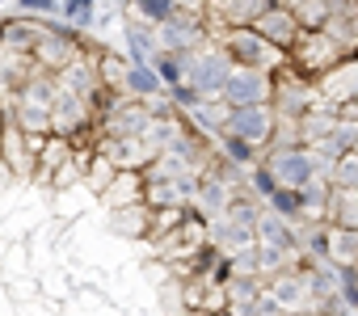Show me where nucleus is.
<instances>
[{"label": "nucleus", "mask_w": 358, "mask_h": 316, "mask_svg": "<svg viewBox=\"0 0 358 316\" xmlns=\"http://www.w3.org/2000/svg\"><path fill=\"white\" fill-rule=\"evenodd\" d=\"M194 80H199L203 89H215V85H228V59H220V55H211V59H203V64H199V72H194Z\"/></svg>", "instance_id": "nucleus-6"}, {"label": "nucleus", "mask_w": 358, "mask_h": 316, "mask_svg": "<svg viewBox=\"0 0 358 316\" xmlns=\"http://www.w3.org/2000/svg\"><path fill=\"white\" fill-rule=\"evenodd\" d=\"M224 152L232 156L236 165H253V143H245V139H236V135H228V139H224Z\"/></svg>", "instance_id": "nucleus-9"}, {"label": "nucleus", "mask_w": 358, "mask_h": 316, "mask_svg": "<svg viewBox=\"0 0 358 316\" xmlns=\"http://www.w3.org/2000/svg\"><path fill=\"white\" fill-rule=\"evenodd\" d=\"M266 169H270L274 182L287 186V190H308V186L316 182V161H312V152H299V148H282V152H274Z\"/></svg>", "instance_id": "nucleus-1"}, {"label": "nucleus", "mask_w": 358, "mask_h": 316, "mask_svg": "<svg viewBox=\"0 0 358 316\" xmlns=\"http://www.w3.org/2000/svg\"><path fill=\"white\" fill-rule=\"evenodd\" d=\"M106 194H110V203H114V207H118V211H122V207H135V203H139V194H143V190H139V178H135V173H131V178H118V182H114V186H110V190H106Z\"/></svg>", "instance_id": "nucleus-7"}, {"label": "nucleus", "mask_w": 358, "mask_h": 316, "mask_svg": "<svg viewBox=\"0 0 358 316\" xmlns=\"http://www.w3.org/2000/svg\"><path fill=\"white\" fill-rule=\"evenodd\" d=\"M333 178H337V186H341V190H354V194H358V152L341 156L337 169H333Z\"/></svg>", "instance_id": "nucleus-8"}, {"label": "nucleus", "mask_w": 358, "mask_h": 316, "mask_svg": "<svg viewBox=\"0 0 358 316\" xmlns=\"http://www.w3.org/2000/svg\"><path fill=\"white\" fill-rule=\"evenodd\" d=\"M143 9L156 13V17H164V13H169V0H143Z\"/></svg>", "instance_id": "nucleus-11"}, {"label": "nucleus", "mask_w": 358, "mask_h": 316, "mask_svg": "<svg viewBox=\"0 0 358 316\" xmlns=\"http://www.w3.org/2000/svg\"><path fill=\"white\" fill-rule=\"evenodd\" d=\"M228 101H236L241 110H249V106H257L262 97H266V80L257 76V72H241V76H228Z\"/></svg>", "instance_id": "nucleus-4"}, {"label": "nucleus", "mask_w": 358, "mask_h": 316, "mask_svg": "<svg viewBox=\"0 0 358 316\" xmlns=\"http://www.w3.org/2000/svg\"><path fill=\"white\" fill-rule=\"evenodd\" d=\"M22 5H34V9H51L55 0H22Z\"/></svg>", "instance_id": "nucleus-12"}, {"label": "nucleus", "mask_w": 358, "mask_h": 316, "mask_svg": "<svg viewBox=\"0 0 358 316\" xmlns=\"http://www.w3.org/2000/svg\"><path fill=\"white\" fill-rule=\"evenodd\" d=\"M270 131H274V118H270L262 106L236 110V114L228 118V135H236V139H245V143H266Z\"/></svg>", "instance_id": "nucleus-2"}, {"label": "nucleus", "mask_w": 358, "mask_h": 316, "mask_svg": "<svg viewBox=\"0 0 358 316\" xmlns=\"http://www.w3.org/2000/svg\"><path fill=\"white\" fill-rule=\"evenodd\" d=\"M127 85H131V89H135V93H152V89H156V80H152V76H148V72H143V68H135V72H131V76H127Z\"/></svg>", "instance_id": "nucleus-10"}, {"label": "nucleus", "mask_w": 358, "mask_h": 316, "mask_svg": "<svg viewBox=\"0 0 358 316\" xmlns=\"http://www.w3.org/2000/svg\"><path fill=\"white\" fill-rule=\"evenodd\" d=\"M148 228H152V207L135 203V207L114 211V232H118V236H143Z\"/></svg>", "instance_id": "nucleus-5"}, {"label": "nucleus", "mask_w": 358, "mask_h": 316, "mask_svg": "<svg viewBox=\"0 0 358 316\" xmlns=\"http://www.w3.org/2000/svg\"><path fill=\"white\" fill-rule=\"evenodd\" d=\"M329 261L358 270V228H329Z\"/></svg>", "instance_id": "nucleus-3"}]
</instances>
